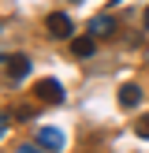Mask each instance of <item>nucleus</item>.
Masks as SVG:
<instances>
[{"mask_svg":"<svg viewBox=\"0 0 149 153\" xmlns=\"http://www.w3.org/2000/svg\"><path fill=\"white\" fill-rule=\"evenodd\" d=\"M45 30H49V37H74V22L67 11H52L45 19Z\"/></svg>","mask_w":149,"mask_h":153,"instance_id":"nucleus-1","label":"nucleus"},{"mask_svg":"<svg viewBox=\"0 0 149 153\" xmlns=\"http://www.w3.org/2000/svg\"><path fill=\"white\" fill-rule=\"evenodd\" d=\"M34 97H37V101H49V105H60V101H63V86H60L56 79H41L34 86Z\"/></svg>","mask_w":149,"mask_h":153,"instance_id":"nucleus-2","label":"nucleus"},{"mask_svg":"<svg viewBox=\"0 0 149 153\" xmlns=\"http://www.w3.org/2000/svg\"><path fill=\"white\" fill-rule=\"evenodd\" d=\"M4 75H7L11 82H22V79L30 75V60L22 56V52H19V56H11V52H7V56H4Z\"/></svg>","mask_w":149,"mask_h":153,"instance_id":"nucleus-3","label":"nucleus"},{"mask_svg":"<svg viewBox=\"0 0 149 153\" xmlns=\"http://www.w3.org/2000/svg\"><path fill=\"white\" fill-rule=\"evenodd\" d=\"M37 142H41L49 153H60V149L67 146V138H63V131H60V127H37Z\"/></svg>","mask_w":149,"mask_h":153,"instance_id":"nucleus-4","label":"nucleus"},{"mask_svg":"<svg viewBox=\"0 0 149 153\" xmlns=\"http://www.w3.org/2000/svg\"><path fill=\"white\" fill-rule=\"evenodd\" d=\"M89 34H93V37L116 34V19H112V15H93V19H89Z\"/></svg>","mask_w":149,"mask_h":153,"instance_id":"nucleus-5","label":"nucleus"},{"mask_svg":"<svg viewBox=\"0 0 149 153\" xmlns=\"http://www.w3.org/2000/svg\"><path fill=\"white\" fill-rule=\"evenodd\" d=\"M71 49H74V56H78V60H89V56L97 52V37H93V34H89V37H74Z\"/></svg>","mask_w":149,"mask_h":153,"instance_id":"nucleus-6","label":"nucleus"},{"mask_svg":"<svg viewBox=\"0 0 149 153\" xmlns=\"http://www.w3.org/2000/svg\"><path fill=\"white\" fill-rule=\"evenodd\" d=\"M119 105H123V108H138L142 105V90L134 86V82H127V86L119 90Z\"/></svg>","mask_w":149,"mask_h":153,"instance_id":"nucleus-7","label":"nucleus"},{"mask_svg":"<svg viewBox=\"0 0 149 153\" xmlns=\"http://www.w3.org/2000/svg\"><path fill=\"white\" fill-rule=\"evenodd\" d=\"M134 134H138V138H149V116H142L138 123H134Z\"/></svg>","mask_w":149,"mask_h":153,"instance_id":"nucleus-8","label":"nucleus"},{"mask_svg":"<svg viewBox=\"0 0 149 153\" xmlns=\"http://www.w3.org/2000/svg\"><path fill=\"white\" fill-rule=\"evenodd\" d=\"M15 153H45V146H41V142H34V146L26 142V146H15Z\"/></svg>","mask_w":149,"mask_h":153,"instance_id":"nucleus-9","label":"nucleus"},{"mask_svg":"<svg viewBox=\"0 0 149 153\" xmlns=\"http://www.w3.org/2000/svg\"><path fill=\"white\" fill-rule=\"evenodd\" d=\"M145 30H149V11H145Z\"/></svg>","mask_w":149,"mask_h":153,"instance_id":"nucleus-10","label":"nucleus"}]
</instances>
